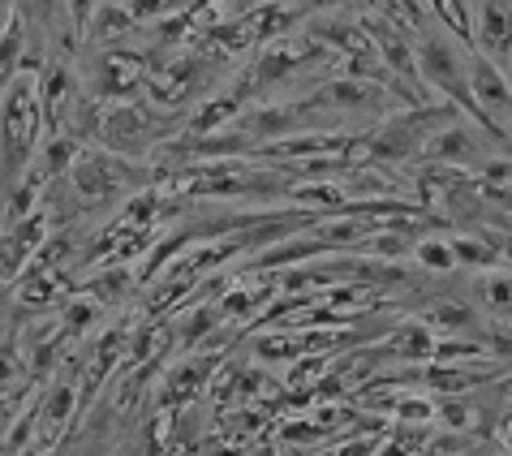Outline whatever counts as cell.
<instances>
[{
    "label": "cell",
    "mask_w": 512,
    "mask_h": 456,
    "mask_svg": "<svg viewBox=\"0 0 512 456\" xmlns=\"http://www.w3.org/2000/svg\"><path fill=\"white\" fill-rule=\"evenodd\" d=\"M469 95H474L482 117H487V112H508L512 117V87L500 78V69L495 65L474 61V69H469Z\"/></svg>",
    "instance_id": "6da1fadb"
},
{
    "label": "cell",
    "mask_w": 512,
    "mask_h": 456,
    "mask_svg": "<svg viewBox=\"0 0 512 456\" xmlns=\"http://www.w3.org/2000/svg\"><path fill=\"white\" fill-rule=\"evenodd\" d=\"M478 39L487 52H508L512 48V13L504 5H482L478 9Z\"/></svg>",
    "instance_id": "7a4b0ae2"
},
{
    "label": "cell",
    "mask_w": 512,
    "mask_h": 456,
    "mask_svg": "<svg viewBox=\"0 0 512 456\" xmlns=\"http://www.w3.org/2000/svg\"><path fill=\"white\" fill-rule=\"evenodd\" d=\"M319 99L323 104H340V108H366V104H375V91L362 78H336Z\"/></svg>",
    "instance_id": "3957f363"
},
{
    "label": "cell",
    "mask_w": 512,
    "mask_h": 456,
    "mask_svg": "<svg viewBox=\"0 0 512 456\" xmlns=\"http://www.w3.org/2000/svg\"><path fill=\"white\" fill-rule=\"evenodd\" d=\"M388 353H396V358H431V353H435L431 332L418 327V323H409V327H401V332L388 340Z\"/></svg>",
    "instance_id": "277c9868"
},
{
    "label": "cell",
    "mask_w": 512,
    "mask_h": 456,
    "mask_svg": "<svg viewBox=\"0 0 512 456\" xmlns=\"http://www.w3.org/2000/svg\"><path fill=\"white\" fill-rule=\"evenodd\" d=\"M431 155H435V160H457V164H465L469 155H474V138H469L461 125H452V130L431 138Z\"/></svg>",
    "instance_id": "5b68a950"
},
{
    "label": "cell",
    "mask_w": 512,
    "mask_h": 456,
    "mask_svg": "<svg viewBox=\"0 0 512 456\" xmlns=\"http://www.w3.org/2000/svg\"><path fill=\"white\" fill-rule=\"evenodd\" d=\"M469 323H474V310L461 302H444L426 315V327H444V332H469Z\"/></svg>",
    "instance_id": "8992f818"
},
{
    "label": "cell",
    "mask_w": 512,
    "mask_h": 456,
    "mask_svg": "<svg viewBox=\"0 0 512 456\" xmlns=\"http://www.w3.org/2000/svg\"><path fill=\"white\" fill-rule=\"evenodd\" d=\"M482 302H487L491 315H512V276H491L478 284Z\"/></svg>",
    "instance_id": "52a82bcc"
},
{
    "label": "cell",
    "mask_w": 512,
    "mask_h": 456,
    "mask_svg": "<svg viewBox=\"0 0 512 456\" xmlns=\"http://www.w3.org/2000/svg\"><path fill=\"white\" fill-rule=\"evenodd\" d=\"M452 259H457V263H474V267H482V263L491 267L500 254H495L491 241H452Z\"/></svg>",
    "instance_id": "ba28073f"
},
{
    "label": "cell",
    "mask_w": 512,
    "mask_h": 456,
    "mask_svg": "<svg viewBox=\"0 0 512 456\" xmlns=\"http://www.w3.org/2000/svg\"><path fill=\"white\" fill-rule=\"evenodd\" d=\"M418 263L435 267V272H444V267H452L457 259H452V246H439V241H422V246H418Z\"/></svg>",
    "instance_id": "9c48e42d"
},
{
    "label": "cell",
    "mask_w": 512,
    "mask_h": 456,
    "mask_svg": "<svg viewBox=\"0 0 512 456\" xmlns=\"http://www.w3.org/2000/svg\"><path fill=\"white\" fill-rule=\"evenodd\" d=\"M435 13H439V18H444L461 39H474V31H469V18H465V5H435Z\"/></svg>",
    "instance_id": "30bf717a"
},
{
    "label": "cell",
    "mask_w": 512,
    "mask_h": 456,
    "mask_svg": "<svg viewBox=\"0 0 512 456\" xmlns=\"http://www.w3.org/2000/svg\"><path fill=\"white\" fill-rule=\"evenodd\" d=\"M487 349L495 353V358H508V362H512V327H491Z\"/></svg>",
    "instance_id": "8fae6325"
},
{
    "label": "cell",
    "mask_w": 512,
    "mask_h": 456,
    "mask_svg": "<svg viewBox=\"0 0 512 456\" xmlns=\"http://www.w3.org/2000/svg\"><path fill=\"white\" fill-rule=\"evenodd\" d=\"M396 413H401V418H409V422H426V418H431V405H426V401H405L401 409H396Z\"/></svg>",
    "instance_id": "7c38bea8"
}]
</instances>
